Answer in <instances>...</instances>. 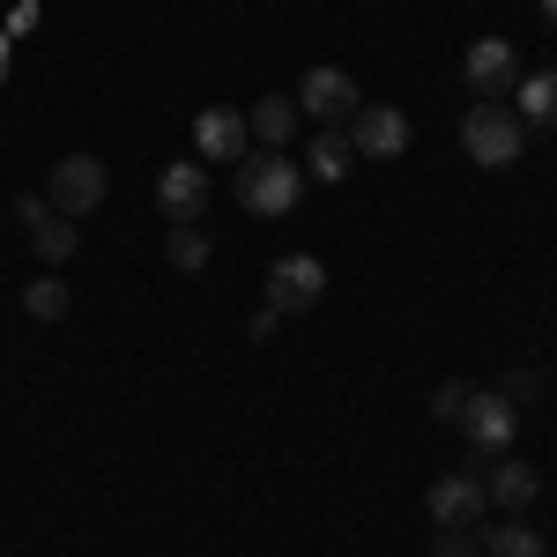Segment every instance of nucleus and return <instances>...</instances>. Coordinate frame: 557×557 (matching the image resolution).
Returning <instances> with one entry per match:
<instances>
[{"instance_id":"obj_26","label":"nucleus","mask_w":557,"mask_h":557,"mask_svg":"<svg viewBox=\"0 0 557 557\" xmlns=\"http://www.w3.org/2000/svg\"><path fill=\"white\" fill-rule=\"evenodd\" d=\"M543 23H550V30H557V0H543Z\"/></svg>"},{"instance_id":"obj_23","label":"nucleus","mask_w":557,"mask_h":557,"mask_svg":"<svg viewBox=\"0 0 557 557\" xmlns=\"http://www.w3.org/2000/svg\"><path fill=\"white\" fill-rule=\"evenodd\" d=\"M45 215H52V201H45V194H15V223H23V231H38Z\"/></svg>"},{"instance_id":"obj_3","label":"nucleus","mask_w":557,"mask_h":557,"mask_svg":"<svg viewBox=\"0 0 557 557\" xmlns=\"http://www.w3.org/2000/svg\"><path fill=\"white\" fill-rule=\"evenodd\" d=\"M104 186H112V178H104L97 157H60V164L45 172V201L60 215H97L104 209Z\"/></svg>"},{"instance_id":"obj_21","label":"nucleus","mask_w":557,"mask_h":557,"mask_svg":"<svg viewBox=\"0 0 557 557\" xmlns=\"http://www.w3.org/2000/svg\"><path fill=\"white\" fill-rule=\"evenodd\" d=\"M431 557H483V543H475L469 528H438V550Z\"/></svg>"},{"instance_id":"obj_10","label":"nucleus","mask_w":557,"mask_h":557,"mask_svg":"<svg viewBox=\"0 0 557 557\" xmlns=\"http://www.w3.org/2000/svg\"><path fill=\"white\" fill-rule=\"evenodd\" d=\"M209 164H164L157 172V209L172 215V223H201V209H209Z\"/></svg>"},{"instance_id":"obj_6","label":"nucleus","mask_w":557,"mask_h":557,"mask_svg":"<svg viewBox=\"0 0 557 557\" xmlns=\"http://www.w3.org/2000/svg\"><path fill=\"white\" fill-rule=\"evenodd\" d=\"M424 513L438 520V528H475V520L491 513V491H483V475L454 469V475H438V483L424 491Z\"/></svg>"},{"instance_id":"obj_11","label":"nucleus","mask_w":557,"mask_h":557,"mask_svg":"<svg viewBox=\"0 0 557 557\" xmlns=\"http://www.w3.org/2000/svg\"><path fill=\"white\" fill-rule=\"evenodd\" d=\"M194 149H201V164H238L246 149H253V134H246V112H231V104H215L194 120Z\"/></svg>"},{"instance_id":"obj_20","label":"nucleus","mask_w":557,"mask_h":557,"mask_svg":"<svg viewBox=\"0 0 557 557\" xmlns=\"http://www.w3.org/2000/svg\"><path fill=\"white\" fill-rule=\"evenodd\" d=\"M461 409H469V386H461V380L431 386V417H438V424H461Z\"/></svg>"},{"instance_id":"obj_9","label":"nucleus","mask_w":557,"mask_h":557,"mask_svg":"<svg viewBox=\"0 0 557 557\" xmlns=\"http://www.w3.org/2000/svg\"><path fill=\"white\" fill-rule=\"evenodd\" d=\"M461 431H469L475 454H513V431H520V409L506 394H469V409H461Z\"/></svg>"},{"instance_id":"obj_24","label":"nucleus","mask_w":557,"mask_h":557,"mask_svg":"<svg viewBox=\"0 0 557 557\" xmlns=\"http://www.w3.org/2000/svg\"><path fill=\"white\" fill-rule=\"evenodd\" d=\"M275 327H283V312H275V305H260L253 320H246V335H253V343H275Z\"/></svg>"},{"instance_id":"obj_16","label":"nucleus","mask_w":557,"mask_h":557,"mask_svg":"<svg viewBox=\"0 0 557 557\" xmlns=\"http://www.w3.org/2000/svg\"><path fill=\"white\" fill-rule=\"evenodd\" d=\"M30 246H38V260L45 268H67V260H75V246H83V231H75V215H45L38 231H30Z\"/></svg>"},{"instance_id":"obj_4","label":"nucleus","mask_w":557,"mask_h":557,"mask_svg":"<svg viewBox=\"0 0 557 557\" xmlns=\"http://www.w3.org/2000/svg\"><path fill=\"white\" fill-rule=\"evenodd\" d=\"M298 112H305V120H320V127H349V120L364 112L357 75H343V67H312V75L298 83Z\"/></svg>"},{"instance_id":"obj_2","label":"nucleus","mask_w":557,"mask_h":557,"mask_svg":"<svg viewBox=\"0 0 557 557\" xmlns=\"http://www.w3.org/2000/svg\"><path fill=\"white\" fill-rule=\"evenodd\" d=\"M461 149H469L483 172H506V164H520V149H528V127L513 120V104H483L475 97V112L461 120Z\"/></svg>"},{"instance_id":"obj_19","label":"nucleus","mask_w":557,"mask_h":557,"mask_svg":"<svg viewBox=\"0 0 557 557\" xmlns=\"http://www.w3.org/2000/svg\"><path fill=\"white\" fill-rule=\"evenodd\" d=\"M23 312H30V320H67V283H60V268L23 290Z\"/></svg>"},{"instance_id":"obj_18","label":"nucleus","mask_w":557,"mask_h":557,"mask_svg":"<svg viewBox=\"0 0 557 557\" xmlns=\"http://www.w3.org/2000/svg\"><path fill=\"white\" fill-rule=\"evenodd\" d=\"M483 557H550V550H543V535H535L528 520H498V528L483 535Z\"/></svg>"},{"instance_id":"obj_25","label":"nucleus","mask_w":557,"mask_h":557,"mask_svg":"<svg viewBox=\"0 0 557 557\" xmlns=\"http://www.w3.org/2000/svg\"><path fill=\"white\" fill-rule=\"evenodd\" d=\"M8 67H15V38L0 30V83H8Z\"/></svg>"},{"instance_id":"obj_1","label":"nucleus","mask_w":557,"mask_h":557,"mask_svg":"<svg viewBox=\"0 0 557 557\" xmlns=\"http://www.w3.org/2000/svg\"><path fill=\"white\" fill-rule=\"evenodd\" d=\"M305 194V164L283 149H246L238 157V209L253 215H290Z\"/></svg>"},{"instance_id":"obj_12","label":"nucleus","mask_w":557,"mask_h":557,"mask_svg":"<svg viewBox=\"0 0 557 557\" xmlns=\"http://www.w3.org/2000/svg\"><path fill=\"white\" fill-rule=\"evenodd\" d=\"M483 491H491V506H506V513H528V506H535V491H543V475H535V461H513V454H498V469L483 475Z\"/></svg>"},{"instance_id":"obj_7","label":"nucleus","mask_w":557,"mask_h":557,"mask_svg":"<svg viewBox=\"0 0 557 557\" xmlns=\"http://www.w3.org/2000/svg\"><path fill=\"white\" fill-rule=\"evenodd\" d=\"M461 75H469V89L483 97V104L513 97V83H520V52H513V38H475V45H469V60H461Z\"/></svg>"},{"instance_id":"obj_5","label":"nucleus","mask_w":557,"mask_h":557,"mask_svg":"<svg viewBox=\"0 0 557 557\" xmlns=\"http://www.w3.org/2000/svg\"><path fill=\"white\" fill-rule=\"evenodd\" d=\"M327 298V268L312 253H283L275 268H268V305L290 320V312H312V305Z\"/></svg>"},{"instance_id":"obj_15","label":"nucleus","mask_w":557,"mask_h":557,"mask_svg":"<svg viewBox=\"0 0 557 557\" xmlns=\"http://www.w3.org/2000/svg\"><path fill=\"white\" fill-rule=\"evenodd\" d=\"M349 164H357V149H349L343 127H320V134H312V149H305V178L335 186V178H349Z\"/></svg>"},{"instance_id":"obj_8","label":"nucleus","mask_w":557,"mask_h":557,"mask_svg":"<svg viewBox=\"0 0 557 557\" xmlns=\"http://www.w3.org/2000/svg\"><path fill=\"white\" fill-rule=\"evenodd\" d=\"M343 134H349V149H357V157H372V164L409 157V120H401L394 104H364V112H357Z\"/></svg>"},{"instance_id":"obj_13","label":"nucleus","mask_w":557,"mask_h":557,"mask_svg":"<svg viewBox=\"0 0 557 557\" xmlns=\"http://www.w3.org/2000/svg\"><path fill=\"white\" fill-rule=\"evenodd\" d=\"M246 134H253V149H283L290 134H298V97H283V89H268L253 112H246Z\"/></svg>"},{"instance_id":"obj_17","label":"nucleus","mask_w":557,"mask_h":557,"mask_svg":"<svg viewBox=\"0 0 557 557\" xmlns=\"http://www.w3.org/2000/svg\"><path fill=\"white\" fill-rule=\"evenodd\" d=\"M209 231H201V223H172V238H164V260H172L178 275H201V268H209Z\"/></svg>"},{"instance_id":"obj_22","label":"nucleus","mask_w":557,"mask_h":557,"mask_svg":"<svg viewBox=\"0 0 557 557\" xmlns=\"http://www.w3.org/2000/svg\"><path fill=\"white\" fill-rule=\"evenodd\" d=\"M498 394H506V401H543V380H535V372H506V386H498Z\"/></svg>"},{"instance_id":"obj_14","label":"nucleus","mask_w":557,"mask_h":557,"mask_svg":"<svg viewBox=\"0 0 557 557\" xmlns=\"http://www.w3.org/2000/svg\"><path fill=\"white\" fill-rule=\"evenodd\" d=\"M513 120L520 127H557V67H535L513 83Z\"/></svg>"}]
</instances>
